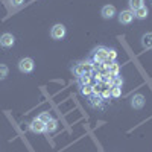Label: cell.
Instances as JSON below:
<instances>
[{
	"label": "cell",
	"mask_w": 152,
	"mask_h": 152,
	"mask_svg": "<svg viewBox=\"0 0 152 152\" xmlns=\"http://www.w3.org/2000/svg\"><path fill=\"white\" fill-rule=\"evenodd\" d=\"M107 53H108V49L104 47V46H99L93 50V61L97 62V64H104V62L108 61L107 58Z\"/></svg>",
	"instance_id": "cell-1"
},
{
	"label": "cell",
	"mask_w": 152,
	"mask_h": 152,
	"mask_svg": "<svg viewBox=\"0 0 152 152\" xmlns=\"http://www.w3.org/2000/svg\"><path fill=\"white\" fill-rule=\"evenodd\" d=\"M35 69V62L32 58H21L18 61V70L21 73H31Z\"/></svg>",
	"instance_id": "cell-2"
},
{
	"label": "cell",
	"mask_w": 152,
	"mask_h": 152,
	"mask_svg": "<svg viewBox=\"0 0 152 152\" xmlns=\"http://www.w3.org/2000/svg\"><path fill=\"white\" fill-rule=\"evenodd\" d=\"M66 34H67L66 26H64V24H61V23L55 24V26L50 29V37H52L53 40H62V38L66 37Z\"/></svg>",
	"instance_id": "cell-3"
},
{
	"label": "cell",
	"mask_w": 152,
	"mask_h": 152,
	"mask_svg": "<svg viewBox=\"0 0 152 152\" xmlns=\"http://www.w3.org/2000/svg\"><path fill=\"white\" fill-rule=\"evenodd\" d=\"M117 18H119V23H120V24H131L132 20L135 18V17H134V11H131V9L120 11L119 15H117Z\"/></svg>",
	"instance_id": "cell-4"
},
{
	"label": "cell",
	"mask_w": 152,
	"mask_h": 152,
	"mask_svg": "<svg viewBox=\"0 0 152 152\" xmlns=\"http://www.w3.org/2000/svg\"><path fill=\"white\" fill-rule=\"evenodd\" d=\"M29 129H31L34 134H44V132H47V131H46V123H44V122H41L38 117H37V119H34V120L31 122Z\"/></svg>",
	"instance_id": "cell-5"
},
{
	"label": "cell",
	"mask_w": 152,
	"mask_h": 152,
	"mask_svg": "<svg viewBox=\"0 0 152 152\" xmlns=\"http://www.w3.org/2000/svg\"><path fill=\"white\" fill-rule=\"evenodd\" d=\"M145 104H146V99H145V96L142 93H137V94H134L131 97V107L134 110H142L145 107Z\"/></svg>",
	"instance_id": "cell-6"
},
{
	"label": "cell",
	"mask_w": 152,
	"mask_h": 152,
	"mask_svg": "<svg viewBox=\"0 0 152 152\" xmlns=\"http://www.w3.org/2000/svg\"><path fill=\"white\" fill-rule=\"evenodd\" d=\"M116 14H117V11H116V8H114L113 5H105L102 8V11H100V15H102L105 20L114 18V17H116Z\"/></svg>",
	"instance_id": "cell-7"
},
{
	"label": "cell",
	"mask_w": 152,
	"mask_h": 152,
	"mask_svg": "<svg viewBox=\"0 0 152 152\" xmlns=\"http://www.w3.org/2000/svg\"><path fill=\"white\" fill-rule=\"evenodd\" d=\"M14 43H15V37L12 34H9V32H6V34H3L2 37H0V46L2 47H12Z\"/></svg>",
	"instance_id": "cell-8"
},
{
	"label": "cell",
	"mask_w": 152,
	"mask_h": 152,
	"mask_svg": "<svg viewBox=\"0 0 152 152\" xmlns=\"http://www.w3.org/2000/svg\"><path fill=\"white\" fill-rule=\"evenodd\" d=\"M88 104H90L91 108H102L104 99L100 97V94H91V96H88Z\"/></svg>",
	"instance_id": "cell-9"
},
{
	"label": "cell",
	"mask_w": 152,
	"mask_h": 152,
	"mask_svg": "<svg viewBox=\"0 0 152 152\" xmlns=\"http://www.w3.org/2000/svg\"><path fill=\"white\" fill-rule=\"evenodd\" d=\"M140 43H142V47H143V49H146V50L152 49V34H151V32L145 34V35L142 37Z\"/></svg>",
	"instance_id": "cell-10"
},
{
	"label": "cell",
	"mask_w": 152,
	"mask_h": 152,
	"mask_svg": "<svg viewBox=\"0 0 152 152\" xmlns=\"http://www.w3.org/2000/svg\"><path fill=\"white\" fill-rule=\"evenodd\" d=\"M148 15H149V9L146 6H142V8H138V9L134 11V17L137 20H145Z\"/></svg>",
	"instance_id": "cell-11"
},
{
	"label": "cell",
	"mask_w": 152,
	"mask_h": 152,
	"mask_svg": "<svg viewBox=\"0 0 152 152\" xmlns=\"http://www.w3.org/2000/svg\"><path fill=\"white\" fill-rule=\"evenodd\" d=\"M72 72H73V75L75 76H82V75H85L87 72H85V66H84V62H78V64H75L73 67H72Z\"/></svg>",
	"instance_id": "cell-12"
},
{
	"label": "cell",
	"mask_w": 152,
	"mask_h": 152,
	"mask_svg": "<svg viewBox=\"0 0 152 152\" xmlns=\"http://www.w3.org/2000/svg\"><path fill=\"white\" fill-rule=\"evenodd\" d=\"M119 72H120V67H119L117 62L116 61L110 62V64H108V73L113 76V78H114V76H119Z\"/></svg>",
	"instance_id": "cell-13"
},
{
	"label": "cell",
	"mask_w": 152,
	"mask_h": 152,
	"mask_svg": "<svg viewBox=\"0 0 152 152\" xmlns=\"http://www.w3.org/2000/svg\"><path fill=\"white\" fill-rule=\"evenodd\" d=\"M128 5H129V9L131 11H135L138 8L145 6V0H128Z\"/></svg>",
	"instance_id": "cell-14"
},
{
	"label": "cell",
	"mask_w": 152,
	"mask_h": 152,
	"mask_svg": "<svg viewBox=\"0 0 152 152\" xmlns=\"http://www.w3.org/2000/svg\"><path fill=\"white\" fill-rule=\"evenodd\" d=\"M56 128H58V122H56L55 119H50V120L46 123V131H47V132H55Z\"/></svg>",
	"instance_id": "cell-15"
},
{
	"label": "cell",
	"mask_w": 152,
	"mask_h": 152,
	"mask_svg": "<svg viewBox=\"0 0 152 152\" xmlns=\"http://www.w3.org/2000/svg\"><path fill=\"white\" fill-rule=\"evenodd\" d=\"M90 75H91V73H85V75H82V76H79V78H78V82H79L81 87L90 84V79H91V76H90Z\"/></svg>",
	"instance_id": "cell-16"
},
{
	"label": "cell",
	"mask_w": 152,
	"mask_h": 152,
	"mask_svg": "<svg viewBox=\"0 0 152 152\" xmlns=\"http://www.w3.org/2000/svg\"><path fill=\"white\" fill-rule=\"evenodd\" d=\"M81 94L82 96H91L93 94V87L88 84V85H82L81 87Z\"/></svg>",
	"instance_id": "cell-17"
},
{
	"label": "cell",
	"mask_w": 152,
	"mask_h": 152,
	"mask_svg": "<svg viewBox=\"0 0 152 152\" xmlns=\"http://www.w3.org/2000/svg\"><path fill=\"white\" fill-rule=\"evenodd\" d=\"M8 73H9V69L6 64H0V81H3L8 78Z\"/></svg>",
	"instance_id": "cell-18"
},
{
	"label": "cell",
	"mask_w": 152,
	"mask_h": 152,
	"mask_svg": "<svg viewBox=\"0 0 152 152\" xmlns=\"http://www.w3.org/2000/svg\"><path fill=\"white\" fill-rule=\"evenodd\" d=\"M120 96H122V87H114V85H111V97L119 99Z\"/></svg>",
	"instance_id": "cell-19"
},
{
	"label": "cell",
	"mask_w": 152,
	"mask_h": 152,
	"mask_svg": "<svg viewBox=\"0 0 152 152\" xmlns=\"http://www.w3.org/2000/svg\"><path fill=\"white\" fill-rule=\"evenodd\" d=\"M107 58H108V61L110 62H113V61H116V58H117V52L114 49H108V53H107Z\"/></svg>",
	"instance_id": "cell-20"
},
{
	"label": "cell",
	"mask_w": 152,
	"mask_h": 152,
	"mask_svg": "<svg viewBox=\"0 0 152 152\" xmlns=\"http://www.w3.org/2000/svg\"><path fill=\"white\" fill-rule=\"evenodd\" d=\"M38 119H40L41 122H44V123H47L50 119H52V116H50V113H49V111H44V113H41L40 116H38Z\"/></svg>",
	"instance_id": "cell-21"
},
{
	"label": "cell",
	"mask_w": 152,
	"mask_h": 152,
	"mask_svg": "<svg viewBox=\"0 0 152 152\" xmlns=\"http://www.w3.org/2000/svg\"><path fill=\"white\" fill-rule=\"evenodd\" d=\"M111 85H114V87H122V85H123V79L120 78V76H114L113 81H111Z\"/></svg>",
	"instance_id": "cell-22"
},
{
	"label": "cell",
	"mask_w": 152,
	"mask_h": 152,
	"mask_svg": "<svg viewBox=\"0 0 152 152\" xmlns=\"http://www.w3.org/2000/svg\"><path fill=\"white\" fill-rule=\"evenodd\" d=\"M11 3H12V6H21L24 3V0H11Z\"/></svg>",
	"instance_id": "cell-23"
},
{
	"label": "cell",
	"mask_w": 152,
	"mask_h": 152,
	"mask_svg": "<svg viewBox=\"0 0 152 152\" xmlns=\"http://www.w3.org/2000/svg\"><path fill=\"white\" fill-rule=\"evenodd\" d=\"M151 2H152V0H151Z\"/></svg>",
	"instance_id": "cell-24"
}]
</instances>
